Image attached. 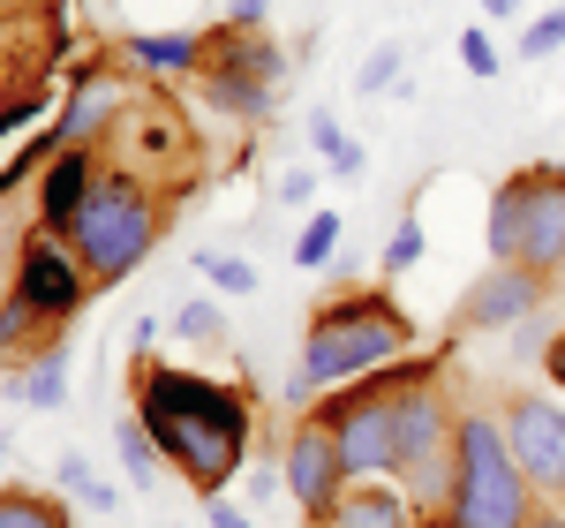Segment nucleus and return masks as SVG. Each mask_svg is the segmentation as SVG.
Listing matches in <instances>:
<instances>
[{
	"mask_svg": "<svg viewBox=\"0 0 565 528\" xmlns=\"http://www.w3.org/2000/svg\"><path fill=\"white\" fill-rule=\"evenodd\" d=\"M129 400H136V415H143V431H151V445H159V461L189 490L218 498L249 468L257 408L234 393L226 378L181 370V362H159V355H129Z\"/></svg>",
	"mask_w": 565,
	"mask_h": 528,
	"instance_id": "obj_1",
	"label": "nucleus"
},
{
	"mask_svg": "<svg viewBox=\"0 0 565 528\" xmlns=\"http://www.w3.org/2000/svg\"><path fill=\"white\" fill-rule=\"evenodd\" d=\"M399 355H415V317L392 303L385 287H340L309 309L302 332V362L287 378V400L309 415V400H324V386L362 378V370H385Z\"/></svg>",
	"mask_w": 565,
	"mask_h": 528,
	"instance_id": "obj_2",
	"label": "nucleus"
},
{
	"mask_svg": "<svg viewBox=\"0 0 565 528\" xmlns=\"http://www.w3.org/2000/svg\"><path fill=\"white\" fill-rule=\"evenodd\" d=\"M90 295H98V287H90L76 242H61V234H45V226L31 220L23 234H15V250H8L0 362H8V370H23V362H39L45 348H61V325H68Z\"/></svg>",
	"mask_w": 565,
	"mask_h": 528,
	"instance_id": "obj_3",
	"label": "nucleus"
},
{
	"mask_svg": "<svg viewBox=\"0 0 565 528\" xmlns=\"http://www.w3.org/2000/svg\"><path fill=\"white\" fill-rule=\"evenodd\" d=\"M543 514L535 484L521 476L513 445H505V415L460 400V453H452V490L445 506L423 514V528H527Z\"/></svg>",
	"mask_w": 565,
	"mask_h": 528,
	"instance_id": "obj_4",
	"label": "nucleus"
},
{
	"mask_svg": "<svg viewBox=\"0 0 565 528\" xmlns=\"http://www.w3.org/2000/svg\"><path fill=\"white\" fill-rule=\"evenodd\" d=\"M106 167H121V175L151 181L159 197H189L196 181H204V144H196V122L174 106V91L167 84H136L129 106H121V122L106 129Z\"/></svg>",
	"mask_w": 565,
	"mask_h": 528,
	"instance_id": "obj_5",
	"label": "nucleus"
},
{
	"mask_svg": "<svg viewBox=\"0 0 565 528\" xmlns=\"http://www.w3.org/2000/svg\"><path fill=\"white\" fill-rule=\"evenodd\" d=\"M167 220H174V197H159L151 181L121 175V167H106L98 175V189H90L84 220H76V257H84L90 287H114V279H129L136 264L151 257V242L167 234Z\"/></svg>",
	"mask_w": 565,
	"mask_h": 528,
	"instance_id": "obj_6",
	"label": "nucleus"
},
{
	"mask_svg": "<svg viewBox=\"0 0 565 528\" xmlns=\"http://www.w3.org/2000/svg\"><path fill=\"white\" fill-rule=\"evenodd\" d=\"M460 386L445 378V355H437L430 370L399 393V439H392V476L399 490L437 514L445 506V490H452V453H460Z\"/></svg>",
	"mask_w": 565,
	"mask_h": 528,
	"instance_id": "obj_7",
	"label": "nucleus"
},
{
	"mask_svg": "<svg viewBox=\"0 0 565 528\" xmlns=\"http://www.w3.org/2000/svg\"><path fill=\"white\" fill-rule=\"evenodd\" d=\"M490 264H527V272H543L551 287H558L565 272V181L558 167H521V175H505L490 189Z\"/></svg>",
	"mask_w": 565,
	"mask_h": 528,
	"instance_id": "obj_8",
	"label": "nucleus"
},
{
	"mask_svg": "<svg viewBox=\"0 0 565 528\" xmlns=\"http://www.w3.org/2000/svg\"><path fill=\"white\" fill-rule=\"evenodd\" d=\"M196 84H204V98H212V106L242 114V122H264V114L279 106V84H287V53L271 45V31L218 23V31H204Z\"/></svg>",
	"mask_w": 565,
	"mask_h": 528,
	"instance_id": "obj_9",
	"label": "nucleus"
},
{
	"mask_svg": "<svg viewBox=\"0 0 565 528\" xmlns=\"http://www.w3.org/2000/svg\"><path fill=\"white\" fill-rule=\"evenodd\" d=\"M498 415H505V445H513L521 476L535 484V498L565 506V408L551 393H505Z\"/></svg>",
	"mask_w": 565,
	"mask_h": 528,
	"instance_id": "obj_10",
	"label": "nucleus"
},
{
	"mask_svg": "<svg viewBox=\"0 0 565 528\" xmlns=\"http://www.w3.org/2000/svg\"><path fill=\"white\" fill-rule=\"evenodd\" d=\"M279 468H287V498H295L302 528H324L332 498L348 490V461H340L332 423H324V415H295V431L279 445Z\"/></svg>",
	"mask_w": 565,
	"mask_h": 528,
	"instance_id": "obj_11",
	"label": "nucleus"
},
{
	"mask_svg": "<svg viewBox=\"0 0 565 528\" xmlns=\"http://www.w3.org/2000/svg\"><path fill=\"white\" fill-rule=\"evenodd\" d=\"M543 303H551L543 272H527V264H482L476 279H468V295L452 303V340H476V332H498V325H527Z\"/></svg>",
	"mask_w": 565,
	"mask_h": 528,
	"instance_id": "obj_12",
	"label": "nucleus"
},
{
	"mask_svg": "<svg viewBox=\"0 0 565 528\" xmlns=\"http://www.w3.org/2000/svg\"><path fill=\"white\" fill-rule=\"evenodd\" d=\"M98 175H106V151H98V144H61L39 167V212H31V220L68 242L76 220H84V204H90V189H98Z\"/></svg>",
	"mask_w": 565,
	"mask_h": 528,
	"instance_id": "obj_13",
	"label": "nucleus"
},
{
	"mask_svg": "<svg viewBox=\"0 0 565 528\" xmlns=\"http://www.w3.org/2000/svg\"><path fill=\"white\" fill-rule=\"evenodd\" d=\"M129 91L106 61H84L76 68V84H68V98H61V122L45 129V144L61 151V144H106V129L121 122V106H129Z\"/></svg>",
	"mask_w": 565,
	"mask_h": 528,
	"instance_id": "obj_14",
	"label": "nucleus"
},
{
	"mask_svg": "<svg viewBox=\"0 0 565 528\" xmlns=\"http://www.w3.org/2000/svg\"><path fill=\"white\" fill-rule=\"evenodd\" d=\"M324 528H423V506L399 490V476H348Z\"/></svg>",
	"mask_w": 565,
	"mask_h": 528,
	"instance_id": "obj_15",
	"label": "nucleus"
},
{
	"mask_svg": "<svg viewBox=\"0 0 565 528\" xmlns=\"http://www.w3.org/2000/svg\"><path fill=\"white\" fill-rule=\"evenodd\" d=\"M8 400H15V408H31V415H53V408L68 400V340H61V348H45L39 362H23V370H15V386H8Z\"/></svg>",
	"mask_w": 565,
	"mask_h": 528,
	"instance_id": "obj_16",
	"label": "nucleus"
},
{
	"mask_svg": "<svg viewBox=\"0 0 565 528\" xmlns=\"http://www.w3.org/2000/svg\"><path fill=\"white\" fill-rule=\"evenodd\" d=\"M0 528H76V514H68V490L0 484Z\"/></svg>",
	"mask_w": 565,
	"mask_h": 528,
	"instance_id": "obj_17",
	"label": "nucleus"
},
{
	"mask_svg": "<svg viewBox=\"0 0 565 528\" xmlns=\"http://www.w3.org/2000/svg\"><path fill=\"white\" fill-rule=\"evenodd\" d=\"M129 61L151 76H196L204 61V31H167V39H129Z\"/></svg>",
	"mask_w": 565,
	"mask_h": 528,
	"instance_id": "obj_18",
	"label": "nucleus"
},
{
	"mask_svg": "<svg viewBox=\"0 0 565 528\" xmlns=\"http://www.w3.org/2000/svg\"><path fill=\"white\" fill-rule=\"evenodd\" d=\"M309 144H317V159H324L340 181H354L362 167H370V151H362V144L340 129V114H332V106H317V114H309Z\"/></svg>",
	"mask_w": 565,
	"mask_h": 528,
	"instance_id": "obj_19",
	"label": "nucleus"
},
{
	"mask_svg": "<svg viewBox=\"0 0 565 528\" xmlns=\"http://www.w3.org/2000/svg\"><path fill=\"white\" fill-rule=\"evenodd\" d=\"M114 461H121V476H129L136 490L143 484H159V468H167V461H159V445H151V431H143V415H121V423H114Z\"/></svg>",
	"mask_w": 565,
	"mask_h": 528,
	"instance_id": "obj_20",
	"label": "nucleus"
},
{
	"mask_svg": "<svg viewBox=\"0 0 565 528\" xmlns=\"http://www.w3.org/2000/svg\"><path fill=\"white\" fill-rule=\"evenodd\" d=\"M53 484L68 490V498H84L90 514H114V506H121V490L106 484V476H98V468H90L84 453H61V468H53Z\"/></svg>",
	"mask_w": 565,
	"mask_h": 528,
	"instance_id": "obj_21",
	"label": "nucleus"
},
{
	"mask_svg": "<svg viewBox=\"0 0 565 528\" xmlns=\"http://www.w3.org/2000/svg\"><path fill=\"white\" fill-rule=\"evenodd\" d=\"M332 257H340V212L317 204V212L302 220V234H295V264H302V272H324Z\"/></svg>",
	"mask_w": 565,
	"mask_h": 528,
	"instance_id": "obj_22",
	"label": "nucleus"
},
{
	"mask_svg": "<svg viewBox=\"0 0 565 528\" xmlns=\"http://www.w3.org/2000/svg\"><path fill=\"white\" fill-rule=\"evenodd\" d=\"M399 68H407V53H399V45H377V53L354 68V91H362V98H407Z\"/></svg>",
	"mask_w": 565,
	"mask_h": 528,
	"instance_id": "obj_23",
	"label": "nucleus"
},
{
	"mask_svg": "<svg viewBox=\"0 0 565 528\" xmlns=\"http://www.w3.org/2000/svg\"><path fill=\"white\" fill-rule=\"evenodd\" d=\"M196 272L212 279L218 295H257V264L234 257V250H196Z\"/></svg>",
	"mask_w": 565,
	"mask_h": 528,
	"instance_id": "obj_24",
	"label": "nucleus"
},
{
	"mask_svg": "<svg viewBox=\"0 0 565 528\" xmlns=\"http://www.w3.org/2000/svg\"><path fill=\"white\" fill-rule=\"evenodd\" d=\"M174 332L189 340V348H218V340H226V317H218V303H204V295H189V303L174 309Z\"/></svg>",
	"mask_w": 565,
	"mask_h": 528,
	"instance_id": "obj_25",
	"label": "nucleus"
},
{
	"mask_svg": "<svg viewBox=\"0 0 565 528\" xmlns=\"http://www.w3.org/2000/svg\"><path fill=\"white\" fill-rule=\"evenodd\" d=\"M423 250H430V242H423V220L407 212V220L392 226V242L377 250V272H415V264H423Z\"/></svg>",
	"mask_w": 565,
	"mask_h": 528,
	"instance_id": "obj_26",
	"label": "nucleus"
},
{
	"mask_svg": "<svg viewBox=\"0 0 565 528\" xmlns=\"http://www.w3.org/2000/svg\"><path fill=\"white\" fill-rule=\"evenodd\" d=\"M558 45H565V0H558V8H543V15L521 31V61H551Z\"/></svg>",
	"mask_w": 565,
	"mask_h": 528,
	"instance_id": "obj_27",
	"label": "nucleus"
},
{
	"mask_svg": "<svg viewBox=\"0 0 565 528\" xmlns=\"http://www.w3.org/2000/svg\"><path fill=\"white\" fill-rule=\"evenodd\" d=\"M45 98H53V84H31V91H15V98H0V136L23 129V122H39Z\"/></svg>",
	"mask_w": 565,
	"mask_h": 528,
	"instance_id": "obj_28",
	"label": "nucleus"
},
{
	"mask_svg": "<svg viewBox=\"0 0 565 528\" xmlns=\"http://www.w3.org/2000/svg\"><path fill=\"white\" fill-rule=\"evenodd\" d=\"M452 53H460V68H468V76H482V84L498 76V45H490V31H460V45H452Z\"/></svg>",
	"mask_w": 565,
	"mask_h": 528,
	"instance_id": "obj_29",
	"label": "nucleus"
},
{
	"mask_svg": "<svg viewBox=\"0 0 565 528\" xmlns=\"http://www.w3.org/2000/svg\"><path fill=\"white\" fill-rule=\"evenodd\" d=\"M226 23H242V31H271V0H226Z\"/></svg>",
	"mask_w": 565,
	"mask_h": 528,
	"instance_id": "obj_30",
	"label": "nucleus"
},
{
	"mask_svg": "<svg viewBox=\"0 0 565 528\" xmlns=\"http://www.w3.org/2000/svg\"><path fill=\"white\" fill-rule=\"evenodd\" d=\"M543 378L565 393V325H551V348H543Z\"/></svg>",
	"mask_w": 565,
	"mask_h": 528,
	"instance_id": "obj_31",
	"label": "nucleus"
},
{
	"mask_svg": "<svg viewBox=\"0 0 565 528\" xmlns=\"http://www.w3.org/2000/svg\"><path fill=\"white\" fill-rule=\"evenodd\" d=\"M204 521H212V528H257L242 506H226V498H212V506H204Z\"/></svg>",
	"mask_w": 565,
	"mask_h": 528,
	"instance_id": "obj_32",
	"label": "nucleus"
},
{
	"mask_svg": "<svg viewBox=\"0 0 565 528\" xmlns=\"http://www.w3.org/2000/svg\"><path fill=\"white\" fill-rule=\"evenodd\" d=\"M279 197H287V204H309V197H317V175H287V181H279Z\"/></svg>",
	"mask_w": 565,
	"mask_h": 528,
	"instance_id": "obj_33",
	"label": "nucleus"
},
{
	"mask_svg": "<svg viewBox=\"0 0 565 528\" xmlns=\"http://www.w3.org/2000/svg\"><path fill=\"white\" fill-rule=\"evenodd\" d=\"M527 0H482V15H490V23H505V15H521Z\"/></svg>",
	"mask_w": 565,
	"mask_h": 528,
	"instance_id": "obj_34",
	"label": "nucleus"
},
{
	"mask_svg": "<svg viewBox=\"0 0 565 528\" xmlns=\"http://www.w3.org/2000/svg\"><path fill=\"white\" fill-rule=\"evenodd\" d=\"M527 528H565V506H543V514H535Z\"/></svg>",
	"mask_w": 565,
	"mask_h": 528,
	"instance_id": "obj_35",
	"label": "nucleus"
},
{
	"mask_svg": "<svg viewBox=\"0 0 565 528\" xmlns=\"http://www.w3.org/2000/svg\"><path fill=\"white\" fill-rule=\"evenodd\" d=\"M0 468H8V439H0Z\"/></svg>",
	"mask_w": 565,
	"mask_h": 528,
	"instance_id": "obj_36",
	"label": "nucleus"
},
{
	"mask_svg": "<svg viewBox=\"0 0 565 528\" xmlns=\"http://www.w3.org/2000/svg\"><path fill=\"white\" fill-rule=\"evenodd\" d=\"M0 98H15V91H0Z\"/></svg>",
	"mask_w": 565,
	"mask_h": 528,
	"instance_id": "obj_37",
	"label": "nucleus"
}]
</instances>
